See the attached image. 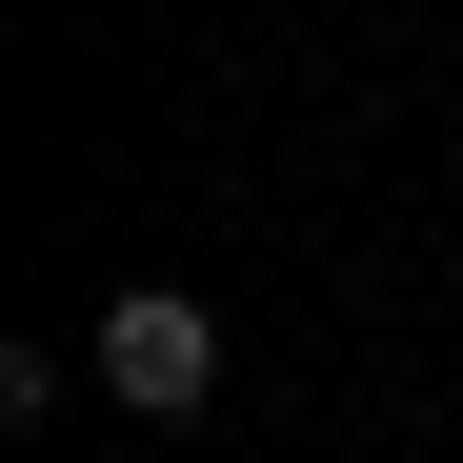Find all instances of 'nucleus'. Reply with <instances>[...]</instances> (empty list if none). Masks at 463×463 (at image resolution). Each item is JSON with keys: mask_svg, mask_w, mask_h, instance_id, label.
I'll list each match as a JSON object with an SVG mask.
<instances>
[{"mask_svg": "<svg viewBox=\"0 0 463 463\" xmlns=\"http://www.w3.org/2000/svg\"><path fill=\"white\" fill-rule=\"evenodd\" d=\"M81 363L121 383V403H141V423H182V403H222V323H202V302H182V282H121V302H101V323H81Z\"/></svg>", "mask_w": 463, "mask_h": 463, "instance_id": "obj_1", "label": "nucleus"}]
</instances>
